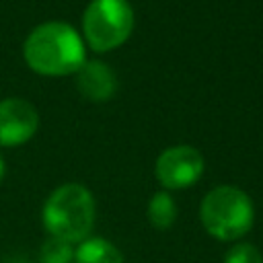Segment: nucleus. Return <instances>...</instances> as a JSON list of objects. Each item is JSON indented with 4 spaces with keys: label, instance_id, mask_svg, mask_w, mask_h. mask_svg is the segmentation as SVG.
<instances>
[{
    "label": "nucleus",
    "instance_id": "9",
    "mask_svg": "<svg viewBox=\"0 0 263 263\" xmlns=\"http://www.w3.org/2000/svg\"><path fill=\"white\" fill-rule=\"evenodd\" d=\"M148 220L158 230H166V228H171L175 224V220H177V205H175V199L171 197L168 191H158V193H154L150 197Z\"/></svg>",
    "mask_w": 263,
    "mask_h": 263
},
{
    "label": "nucleus",
    "instance_id": "3",
    "mask_svg": "<svg viewBox=\"0 0 263 263\" xmlns=\"http://www.w3.org/2000/svg\"><path fill=\"white\" fill-rule=\"evenodd\" d=\"M199 220L208 234L218 240H238L242 238L255 220V208L251 197L234 187L220 185L214 187L199 205Z\"/></svg>",
    "mask_w": 263,
    "mask_h": 263
},
{
    "label": "nucleus",
    "instance_id": "11",
    "mask_svg": "<svg viewBox=\"0 0 263 263\" xmlns=\"http://www.w3.org/2000/svg\"><path fill=\"white\" fill-rule=\"evenodd\" d=\"M224 263H263V257L257 247L249 242H238L226 253Z\"/></svg>",
    "mask_w": 263,
    "mask_h": 263
},
{
    "label": "nucleus",
    "instance_id": "12",
    "mask_svg": "<svg viewBox=\"0 0 263 263\" xmlns=\"http://www.w3.org/2000/svg\"><path fill=\"white\" fill-rule=\"evenodd\" d=\"M4 173H6V162H4V158H2V154H0V181L4 179Z\"/></svg>",
    "mask_w": 263,
    "mask_h": 263
},
{
    "label": "nucleus",
    "instance_id": "10",
    "mask_svg": "<svg viewBox=\"0 0 263 263\" xmlns=\"http://www.w3.org/2000/svg\"><path fill=\"white\" fill-rule=\"evenodd\" d=\"M74 247L60 238H47L41 247L39 263H76Z\"/></svg>",
    "mask_w": 263,
    "mask_h": 263
},
{
    "label": "nucleus",
    "instance_id": "4",
    "mask_svg": "<svg viewBox=\"0 0 263 263\" xmlns=\"http://www.w3.org/2000/svg\"><path fill=\"white\" fill-rule=\"evenodd\" d=\"M134 31V10L127 0H90L82 14L84 45L97 53L123 45Z\"/></svg>",
    "mask_w": 263,
    "mask_h": 263
},
{
    "label": "nucleus",
    "instance_id": "2",
    "mask_svg": "<svg viewBox=\"0 0 263 263\" xmlns=\"http://www.w3.org/2000/svg\"><path fill=\"white\" fill-rule=\"evenodd\" d=\"M41 220L51 238L82 242L95 224V197L80 183H64L45 199Z\"/></svg>",
    "mask_w": 263,
    "mask_h": 263
},
{
    "label": "nucleus",
    "instance_id": "1",
    "mask_svg": "<svg viewBox=\"0 0 263 263\" xmlns=\"http://www.w3.org/2000/svg\"><path fill=\"white\" fill-rule=\"evenodd\" d=\"M23 55L27 66L41 76H70L86 62V45L70 23L47 21L29 33Z\"/></svg>",
    "mask_w": 263,
    "mask_h": 263
},
{
    "label": "nucleus",
    "instance_id": "6",
    "mask_svg": "<svg viewBox=\"0 0 263 263\" xmlns=\"http://www.w3.org/2000/svg\"><path fill=\"white\" fill-rule=\"evenodd\" d=\"M39 127L37 109L25 99L0 101V146L14 148L27 144Z\"/></svg>",
    "mask_w": 263,
    "mask_h": 263
},
{
    "label": "nucleus",
    "instance_id": "7",
    "mask_svg": "<svg viewBox=\"0 0 263 263\" xmlns=\"http://www.w3.org/2000/svg\"><path fill=\"white\" fill-rule=\"evenodd\" d=\"M76 84L82 97L90 101H107L115 95L117 78L111 66L101 60H86L76 72Z\"/></svg>",
    "mask_w": 263,
    "mask_h": 263
},
{
    "label": "nucleus",
    "instance_id": "8",
    "mask_svg": "<svg viewBox=\"0 0 263 263\" xmlns=\"http://www.w3.org/2000/svg\"><path fill=\"white\" fill-rule=\"evenodd\" d=\"M74 259L76 263H125L121 251L101 236H90L78 242Z\"/></svg>",
    "mask_w": 263,
    "mask_h": 263
},
{
    "label": "nucleus",
    "instance_id": "5",
    "mask_svg": "<svg viewBox=\"0 0 263 263\" xmlns=\"http://www.w3.org/2000/svg\"><path fill=\"white\" fill-rule=\"evenodd\" d=\"M203 156L197 148L179 144L166 148L158 158L154 166V175L158 183L164 189H185L199 181L203 173Z\"/></svg>",
    "mask_w": 263,
    "mask_h": 263
}]
</instances>
